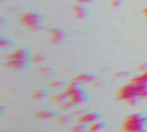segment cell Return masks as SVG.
<instances>
[{"mask_svg":"<svg viewBox=\"0 0 147 132\" xmlns=\"http://www.w3.org/2000/svg\"><path fill=\"white\" fill-rule=\"evenodd\" d=\"M117 98L130 106H134L138 100L147 98V81L139 79L137 76L133 77L129 84H125L119 88Z\"/></svg>","mask_w":147,"mask_h":132,"instance_id":"obj_1","label":"cell"},{"mask_svg":"<svg viewBox=\"0 0 147 132\" xmlns=\"http://www.w3.org/2000/svg\"><path fill=\"white\" fill-rule=\"evenodd\" d=\"M147 117L142 112H134L125 117L122 129L124 132H140L146 130Z\"/></svg>","mask_w":147,"mask_h":132,"instance_id":"obj_2","label":"cell"},{"mask_svg":"<svg viewBox=\"0 0 147 132\" xmlns=\"http://www.w3.org/2000/svg\"><path fill=\"white\" fill-rule=\"evenodd\" d=\"M30 59L31 56L29 51L25 48H20L6 56V65L11 69H23L26 67Z\"/></svg>","mask_w":147,"mask_h":132,"instance_id":"obj_3","label":"cell"},{"mask_svg":"<svg viewBox=\"0 0 147 132\" xmlns=\"http://www.w3.org/2000/svg\"><path fill=\"white\" fill-rule=\"evenodd\" d=\"M64 91L68 94V100L74 104H79V103L84 102L87 99L85 90L82 87L80 84H78V83H76L74 80L70 84L67 85Z\"/></svg>","mask_w":147,"mask_h":132,"instance_id":"obj_4","label":"cell"},{"mask_svg":"<svg viewBox=\"0 0 147 132\" xmlns=\"http://www.w3.org/2000/svg\"><path fill=\"white\" fill-rule=\"evenodd\" d=\"M20 22L22 25L33 31L42 28V16L37 13H23L20 17Z\"/></svg>","mask_w":147,"mask_h":132,"instance_id":"obj_5","label":"cell"},{"mask_svg":"<svg viewBox=\"0 0 147 132\" xmlns=\"http://www.w3.org/2000/svg\"><path fill=\"white\" fill-rule=\"evenodd\" d=\"M100 118V114L99 112H86L84 115H80L76 122L79 123V124H92L94 122H96L98 119Z\"/></svg>","mask_w":147,"mask_h":132,"instance_id":"obj_6","label":"cell"},{"mask_svg":"<svg viewBox=\"0 0 147 132\" xmlns=\"http://www.w3.org/2000/svg\"><path fill=\"white\" fill-rule=\"evenodd\" d=\"M49 41L52 44H60L65 38V32L61 29H52L49 30Z\"/></svg>","mask_w":147,"mask_h":132,"instance_id":"obj_7","label":"cell"},{"mask_svg":"<svg viewBox=\"0 0 147 132\" xmlns=\"http://www.w3.org/2000/svg\"><path fill=\"white\" fill-rule=\"evenodd\" d=\"M72 11H74L75 16H76L77 18H80V20L85 18V17L88 15L87 8H86L84 5H82V3H77V5L72 6Z\"/></svg>","mask_w":147,"mask_h":132,"instance_id":"obj_8","label":"cell"},{"mask_svg":"<svg viewBox=\"0 0 147 132\" xmlns=\"http://www.w3.org/2000/svg\"><path fill=\"white\" fill-rule=\"evenodd\" d=\"M74 81L83 85V84H88V83H92L94 80V76L90 75V73H80V75H77L74 79Z\"/></svg>","mask_w":147,"mask_h":132,"instance_id":"obj_9","label":"cell"},{"mask_svg":"<svg viewBox=\"0 0 147 132\" xmlns=\"http://www.w3.org/2000/svg\"><path fill=\"white\" fill-rule=\"evenodd\" d=\"M36 116L40 119H49V118L54 117V112L51 110H41V111H38L36 114Z\"/></svg>","mask_w":147,"mask_h":132,"instance_id":"obj_10","label":"cell"},{"mask_svg":"<svg viewBox=\"0 0 147 132\" xmlns=\"http://www.w3.org/2000/svg\"><path fill=\"white\" fill-rule=\"evenodd\" d=\"M105 126V123H102V122H94V123H92L90 126H88V129H87V132H99L102 127Z\"/></svg>","mask_w":147,"mask_h":132,"instance_id":"obj_11","label":"cell"},{"mask_svg":"<svg viewBox=\"0 0 147 132\" xmlns=\"http://www.w3.org/2000/svg\"><path fill=\"white\" fill-rule=\"evenodd\" d=\"M39 72L42 77H48L53 73V69L49 67H41V68H39Z\"/></svg>","mask_w":147,"mask_h":132,"instance_id":"obj_12","label":"cell"},{"mask_svg":"<svg viewBox=\"0 0 147 132\" xmlns=\"http://www.w3.org/2000/svg\"><path fill=\"white\" fill-rule=\"evenodd\" d=\"M54 100L57 101V102H60V103L67 101V100H68V94H67V92L64 91V92H62V93H59V94L54 98Z\"/></svg>","mask_w":147,"mask_h":132,"instance_id":"obj_13","label":"cell"},{"mask_svg":"<svg viewBox=\"0 0 147 132\" xmlns=\"http://www.w3.org/2000/svg\"><path fill=\"white\" fill-rule=\"evenodd\" d=\"M46 94L47 93H46L45 90H37L32 93V96H33V99H42V98L46 96Z\"/></svg>","mask_w":147,"mask_h":132,"instance_id":"obj_14","label":"cell"},{"mask_svg":"<svg viewBox=\"0 0 147 132\" xmlns=\"http://www.w3.org/2000/svg\"><path fill=\"white\" fill-rule=\"evenodd\" d=\"M70 119H71V117H70L68 114H64V115H62V116H60V117L57 118V122H59L60 124H65V123H69Z\"/></svg>","mask_w":147,"mask_h":132,"instance_id":"obj_15","label":"cell"},{"mask_svg":"<svg viewBox=\"0 0 147 132\" xmlns=\"http://www.w3.org/2000/svg\"><path fill=\"white\" fill-rule=\"evenodd\" d=\"M31 60H32L33 62H41V61H44V60H45V55H42V54L38 53V54L32 55V56H31Z\"/></svg>","mask_w":147,"mask_h":132,"instance_id":"obj_16","label":"cell"},{"mask_svg":"<svg viewBox=\"0 0 147 132\" xmlns=\"http://www.w3.org/2000/svg\"><path fill=\"white\" fill-rule=\"evenodd\" d=\"M71 132H85V129H84L83 124L77 123L76 125H74V126L71 127Z\"/></svg>","mask_w":147,"mask_h":132,"instance_id":"obj_17","label":"cell"},{"mask_svg":"<svg viewBox=\"0 0 147 132\" xmlns=\"http://www.w3.org/2000/svg\"><path fill=\"white\" fill-rule=\"evenodd\" d=\"M139 79H141V80H144V81H147V69H145L139 76H137Z\"/></svg>","mask_w":147,"mask_h":132,"instance_id":"obj_18","label":"cell"},{"mask_svg":"<svg viewBox=\"0 0 147 132\" xmlns=\"http://www.w3.org/2000/svg\"><path fill=\"white\" fill-rule=\"evenodd\" d=\"M0 45H1V47H7V46L10 45V41L7 40V39H5V38H1L0 39Z\"/></svg>","mask_w":147,"mask_h":132,"instance_id":"obj_19","label":"cell"},{"mask_svg":"<svg viewBox=\"0 0 147 132\" xmlns=\"http://www.w3.org/2000/svg\"><path fill=\"white\" fill-rule=\"evenodd\" d=\"M62 85H63V83H62V81H60V80L52 81V83L49 84V86H51V87H59V86H62Z\"/></svg>","mask_w":147,"mask_h":132,"instance_id":"obj_20","label":"cell"},{"mask_svg":"<svg viewBox=\"0 0 147 132\" xmlns=\"http://www.w3.org/2000/svg\"><path fill=\"white\" fill-rule=\"evenodd\" d=\"M77 1V3H82V5H84V3H88L91 0H76Z\"/></svg>","mask_w":147,"mask_h":132,"instance_id":"obj_21","label":"cell"},{"mask_svg":"<svg viewBox=\"0 0 147 132\" xmlns=\"http://www.w3.org/2000/svg\"><path fill=\"white\" fill-rule=\"evenodd\" d=\"M142 14H144V16H145V18H146V21H147V7H145V8L142 9Z\"/></svg>","mask_w":147,"mask_h":132,"instance_id":"obj_22","label":"cell"},{"mask_svg":"<svg viewBox=\"0 0 147 132\" xmlns=\"http://www.w3.org/2000/svg\"><path fill=\"white\" fill-rule=\"evenodd\" d=\"M111 3H113V6H118V5H121V1L119 0H114Z\"/></svg>","mask_w":147,"mask_h":132,"instance_id":"obj_23","label":"cell"},{"mask_svg":"<svg viewBox=\"0 0 147 132\" xmlns=\"http://www.w3.org/2000/svg\"><path fill=\"white\" fill-rule=\"evenodd\" d=\"M140 132H147V130H144V131H140Z\"/></svg>","mask_w":147,"mask_h":132,"instance_id":"obj_24","label":"cell"}]
</instances>
